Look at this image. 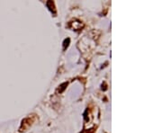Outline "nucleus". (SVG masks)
I'll return each instance as SVG.
<instances>
[{"label":"nucleus","instance_id":"f03ea898","mask_svg":"<svg viewBox=\"0 0 162 133\" xmlns=\"http://www.w3.org/2000/svg\"><path fill=\"white\" fill-rule=\"evenodd\" d=\"M82 133H93V130H89V131H85Z\"/></svg>","mask_w":162,"mask_h":133},{"label":"nucleus","instance_id":"f257e3e1","mask_svg":"<svg viewBox=\"0 0 162 133\" xmlns=\"http://www.w3.org/2000/svg\"><path fill=\"white\" fill-rule=\"evenodd\" d=\"M33 121V120L31 119V117H28L26 119L23 120L22 124H21V128H20V131H25L28 127L31 126V124H32Z\"/></svg>","mask_w":162,"mask_h":133}]
</instances>
